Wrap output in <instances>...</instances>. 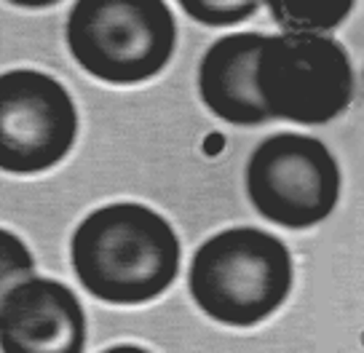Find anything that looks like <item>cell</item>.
I'll return each mask as SVG.
<instances>
[{
  "instance_id": "obj_9",
  "label": "cell",
  "mask_w": 364,
  "mask_h": 353,
  "mask_svg": "<svg viewBox=\"0 0 364 353\" xmlns=\"http://www.w3.org/2000/svg\"><path fill=\"white\" fill-rule=\"evenodd\" d=\"M273 19L284 27L287 33H311L324 35L327 30H335L338 24L348 19L353 11V3H332V6H289V3H271Z\"/></svg>"
},
{
  "instance_id": "obj_2",
  "label": "cell",
  "mask_w": 364,
  "mask_h": 353,
  "mask_svg": "<svg viewBox=\"0 0 364 353\" xmlns=\"http://www.w3.org/2000/svg\"><path fill=\"white\" fill-rule=\"evenodd\" d=\"M292 278L284 241L260 228H228L196 249L188 286L209 319L255 327L284 305Z\"/></svg>"
},
{
  "instance_id": "obj_11",
  "label": "cell",
  "mask_w": 364,
  "mask_h": 353,
  "mask_svg": "<svg viewBox=\"0 0 364 353\" xmlns=\"http://www.w3.org/2000/svg\"><path fill=\"white\" fill-rule=\"evenodd\" d=\"M182 11L193 16L198 22L212 24V27H225V24H239L250 19L257 11V3H180Z\"/></svg>"
},
{
  "instance_id": "obj_5",
  "label": "cell",
  "mask_w": 364,
  "mask_h": 353,
  "mask_svg": "<svg viewBox=\"0 0 364 353\" xmlns=\"http://www.w3.org/2000/svg\"><path fill=\"white\" fill-rule=\"evenodd\" d=\"M252 206L273 225L314 228L341 198V169L324 142L306 134H273L247 161Z\"/></svg>"
},
{
  "instance_id": "obj_10",
  "label": "cell",
  "mask_w": 364,
  "mask_h": 353,
  "mask_svg": "<svg viewBox=\"0 0 364 353\" xmlns=\"http://www.w3.org/2000/svg\"><path fill=\"white\" fill-rule=\"evenodd\" d=\"M35 273V260L16 233L0 228V300L14 281H27Z\"/></svg>"
},
{
  "instance_id": "obj_8",
  "label": "cell",
  "mask_w": 364,
  "mask_h": 353,
  "mask_svg": "<svg viewBox=\"0 0 364 353\" xmlns=\"http://www.w3.org/2000/svg\"><path fill=\"white\" fill-rule=\"evenodd\" d=\"M265 35H225L206 48L198 67V94L212 113L233 126L271 121L257 94V59Z\"/></svg>"
},
{
  "instance_id": "obj_3",
  "label": "cell",
  "mask_w": 364,
  "mask_h": 353,
  "mask_svg": "<svg viewBox=\"0 0 364 353\" xmlns=\"http://www.w3.org/2000/svg\"><path fill=\"white\" fill-rule=\"evenodd\" d=\"M68 46L94 78L115 86L145 83L174 57L177 22L161 0H80L70 9Z\"/></svg>"
},
{
  "instance_id": "obj_1",
  "label": "cell",
  "mask_w": 364,
  "mask_h": 353,
  "mask_svg": "<svg viewBox=\"0 0 364 353\" xmlns=\"http://www.w3.org/2000/svg\"><path fill=\"white\" fill-rule=\"evenodd\" d=\"M73 271L80 286L113 305L161 297L180 273V239L142 204H110L91 212L73 233Z\"/></svg>"
},
{
  "instance_id": "obj_6",
  "label": "cell",
  "mask_w": 364,
  "mask_h": 353,
  "mask_svg": "<svg viewBox=\"0 0 364 353\" xmlns=\"http://www.w3.org/2000/svg\"><path fill=\"white\" fill-rule=\"evenodd\" d=\"M78 137V110L57 78L38 70L0 75V169L38 174L57 166Z\"/></svg>"
},
{
  "instance_id": "obj_4",
  "label": "cell",
  "mask_w": 364,
  "mask_h": 353,
  "mask_svg": "<svg viewBox=\"0 0 364 353\" xmlns=\"http://www.w3.org/2000/svg\"><path fill=\"white\" fill-rule=\"evenodd\" d=\"M257 94L271 118L330 124L353 99L348 51L330 35H265L257 59Z\"/></svg>"
},
{
  "instance_id": "obj_12",
  "label": "cell",
  "mask_w": 364,
  "mask_h": 353,
  "mask_svg": "<svg viewBox=\"0 0 364 353\" xmlns=\"http://www.w3.org/2000/svg\"><path fill=\"white\" fill-rule=\"evenodd\" d=\"M102 353H150V351L139 348V345H115V348H107Z\"/></svg>"
},
{
  "instance_id": "obj_7",
  "label": "cell",
  "mask_w": 364,
  "mask_h": 353,
  "mask_svg": "<svg viewBox=\"0 0 364 353\" xmlns=\"http://www.w3.org/2000/svg\"><path fill=\"white\" fill-rule=\"evenodd\" d=\"M86 313L73 289L54 278H27L0 300L3 353H83Z\"/></svg>"
}]
</instances>
